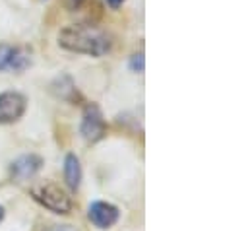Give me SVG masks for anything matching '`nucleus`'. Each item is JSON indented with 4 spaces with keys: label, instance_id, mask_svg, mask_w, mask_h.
Masks as SVG:
<instances>
[{
    "label": "nucleus",
    "instance_id": "8",
    "mask_svg": "<svg viewBox=\"0 0 250 231\" xmlns=\"http://www.w3.org/2000/svg\"><path fill=\"white\" fill-rule=\"evenodd\" d=\"M64 179H66V183H68V186L72 190H78L80 181H82V167H80V160L74 154H68L66 156V162H64Z\"/></svg>",
    "mask_w": 250,
    "mask_h": 231
},
{
    "label": "nucleus",
    "instance_id": "9",
    "mask_svg": "<svg viewBox=\"0 0 250 231\" xmlns=\"http://www.w3.org/2000/svg\"><path fill=\"white\" fill-rule=\"evenodd\" d=\"M130 64H132V68H134V70L142 72V70H144V57H142V55H134L132 60H130Z\"/></svg>",
    "mask_w": 250,
    "mask_h": 231
},
{
    "label": "nucleus",
    "instance_id": "4",
    "mask_svg": "<svg viewBox=\"0 0 250 231\" xmlns=\"http://www.w3.org/2000/svg\"><path fill=\"white\" fill-rule=\"evenodd\" d=\"M31 64L29 51L21 47H14L8 43H0V72H21Z\"/></svg>",
    "mask_w": 250,
    "mask_h": 231
},
{
    "label": "nucleus",
    "instance_id": "5",
    "mask_svg": "<svg viewBox=\"0 0 250 231\" xmlns=\"http://www.w3.org/2000/svg\"><path fill=\"white\" fill-rule=\"evenodd\" d=\"M107 132L105 120L101 115V109L93 103H89L83 109V118H82V134L87 142H99Z\"/></svg>",
    "mask_w": 250,
    "mask_h": 231
},
{
    "label": "nucleus",
    "instance_id": "2",
    "mask_svg": "<svg viewBox=\"0 0 250 231\" xmlns=\"http://www.w3.org/2000/svg\"><path fill=\"white\" fill-rule=\"evenodd\" d=\"M31 196L47 210L55 214H70L72 210V198L55 183H41L31 188Z\"/></svg>",
    "mask_w": 250,
    "mask_h": 231
},
{
    "label": "nucleus",
    "instance_id": "13",
    "mask_svg": "<svg viewBox=\"0 0 250 231\" xmlns=\"http://www.w3.org/2000/svg\"><path fill=\"white\" fill-rule=\"evenodd\" d=\"M2 220H4V208L0 206V224H2Z\"/></svg>",
    "mask_w": 250,
    "mask_h": 231
},
{
    "label": "nucleus",
    "instance_id": "7",
    "mask_svg": "<svg viewBox=\"0 0 250 231\" xmlns=\"http://www.w3.org/2000/svg\"><path fill=\"white\" fill-rule=\"evenodd\" d=\"M41 165H43V160L39 156H33V154L21 156L12 163V177L16 181H27L41 169Z\"/></svg>",
    "mask_w": 250,
    "mask_h": 231
},
{
    "label": "nucleus",
    "instance_id": "6",
    "mask_svg": "<svg viewBox=\"0 0 250 231\" xmlns=\"http://www.w3.org/2000/svg\"><path fill=\"white\" fill-rule=\"evenodd\" d=\"M119 216H121V212H119V208L115 206V204H111V202H93L91 206H89V210H87V218H89V222L95 226V228H99V230H109V228H113L117 222H119Z\"/></svg>",
    "mask_w": 250,
    "mask_h": 231
},
{
    "label": "nucleus",
    "instance_id": "10",
    "mask_svg": "<svg viewBox=\"0 0 250 231\" xmlns=\"http://www.w3.org/2000/svg\"><path fill=\"white\" fill-rule=\"evenodd\" d=\"M83 2H85V0H64V4H66L70 10H76V8H80Z\"/></svg>",
    "mask_w": 250,
    "mask_h": 231
},
{
    "label": "nucleus",
    "instance_id": "12",
    "mask_svg": "<svg viewBox=\"0 0 250 231\" xmlns=\"http://www.w3.org/2000/svg\"><path fill=\"white\" fill-rule=\"evenodd\" d=\"M49 231H76V230H72L70 226H57V228H53V230Z\"/></svg>",
    "mask_w": 250,
    "mask_h": 231
},
{
    "label": "nucleus",
    "instance_id": "3",
    "mask_svg": "<svg viewBox=\"0 0 250 231\" xmlns=\"http://www.w3.org/2000/svg\"><path fill=\"white\" fill-rule=\"evenodd\" d=\"M27 99L18 92L0 93V124H12L25 113Z\"/></svg>",
    "mask_w": 250,
    "mask_h": 231
},
{
    "label": "nucleus",
    "instance_id": "11",
    "mask_svg": "<svg viewBox=\"0 0 250 231\" xmlns=\"http://www.w3.org/2000/svg\"><path fill=\"white\" fill-rule=\"evenodd\" d=\"M105 2H107L113 10H117V8H121V6H123V2H125V0H105Z\"/></svg>",
    "mask_w": 250,
    "mask_h": 231
},
{
    "label": "nucleus",
    "instance_id": "1",
    "mask_svg": "<svg viewBox=\"0 0 250 231\" xmlns=\"http://www.w3.org/2000/svg\"><path fill=\"white\" fill-rule=\"evenodd\" d=\"M59 45L72 53L103 57L111 51V37L95 25L74 23V25H66L64 29H61Z\"/></svg>",
    "mask_w": 250,
    "mask_h": 231
}]
</instances>
